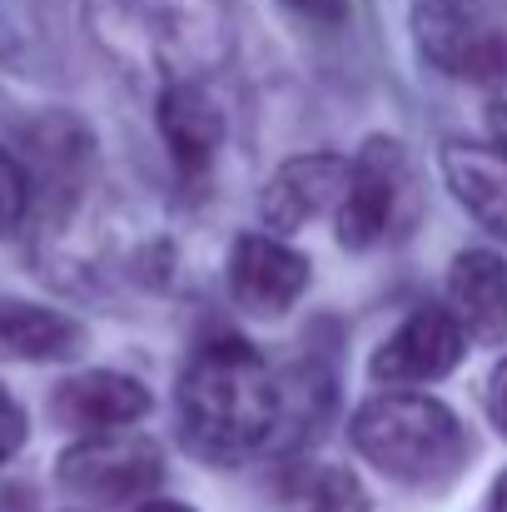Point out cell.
Wrapping results in <instances>:
<instances>
[{
  "instance_id": "obj_1",
  "label": "cell",
  "mask_w": 507,
  "mask_h": 512,
  "mask_svg": "<svg viewBox=\"0 0 507 512\" xmlns=\"http://www.w3.org/2000/svg\"><path fill=\"white\" fill-rule=\"evenodd\" d=\"M279 423V388L264 353L239 334H219L194 348L179 373V433L204 463H239L269 443Z\"/></svg>"
},
{
  "instance_id": "obj_2",
  "label": "cell",
  "mask_w": 507,
  "mask_h": 512,
  "mask_svg": "<svg viewBox=\"0 0 507 512\" xmlns=\"http://www.w3.org/2000/svg\"><path fill=\"white\" fill-rule=\"evenodd\" d=\"M85 20L110 60L160 85L204 80L234 50L224 0H85Z\"/></svg>"
},
{
  "instance_id": "obj_3",
  "label": "cell",
  "mask_w": 507,
  "mask_h": 512,
  "mask_svg": "<svg viewBox=\"0 0 507 512\" xmlns=\"http://www.w3.org/2000/svg\"><path fill=\"white\" fill-rule=\"evenodd\" d=\"M348 438L383 478L408 488H443L468 463V433L458 413L428 393L368 398L353 413Z\"/></svg>"
},
{
  "instance_id": "obj_4",
  "label": "cell",
  "mask_w": 507,
  "mask_h": 512,
  "mask_svg": "<svg viewBox=\"0 0 507 512\" xmlns=\"http://www.w3.org/2000/svg\"><path fill=\"white\" fill-rule=\"evenodd\" d=\"M165 468H160V448L130 428L115 433H90L75 448H65L60 458V483L75 498L105 503V508H125V503H145L160 488Z\"/></svg>"
},
{
  "instance_id": "obj_5",
  "label": "cell",
  "mask_w": 507,
  "mask_h": 512,
  "mask_svg": "<svg viewBox=\"0 0 507 512\" xmlns=\"http://www.w3.org/2000/svg\"><path fill=\"white\" fill-rule=\"evenodd\" d=\"M418 45L458 80L507 85V25L468 15L463 0H418Z\"/></svg>"
},
{
  "instance_id": "obj_6",
  "label": "cell",
  "mask_w": 507,
  "mask_h": 512,
  "mask_svg": "<svg viewBox=\"0 0 507 512\" xmlns=\"http://www.w3.org/2000/svg\"><path fill=\"white\" fill-rule=\"evenodd\" d=\"M408 189V160H403V145L398 140H383L373 135L353 165H348V189L338 199V244L343 249H368L388 234L393 214H398V199Z\"/></svg>"
},
{
  "instance_id": "obj_7",
  "label": "cell",
  "mask_w": 507,
  "mask_h": 512,
  "mask_svg": "<svg viewBox=\"0 0 507 512\" xmlns=\"http://www.w3.org/2000/svg\"><path fill=\"white\" fill-rule=\"evenodd\" d=\"M463 348H468V334H463L458 314L438 309V304H423L378 343L368 373H373V383H388V388L438 383L463 363Z\"/></svg>"
},
{
  "instance_id": "obj_8",
  "label": "cell",
  "mask_w": 507,
  "mask_h": 512,
  "mask_svg": "<svg viewBox=\"0 0 507 512\" xmlns=\"http://www.w3.org/2000/svg\"><path fill=\"white\" fill-rule=\"evenodd\" d=\"M229 294L244 314L259 319H279L289 314L304 289H309V259L289 244H279L274 234H239L229 249Z\"/></svg>"
},
{
  "instance_id": "obj_9",
  "label": "cell",
  "mask_w": 507,
  "mask_h": 512,
  "mask_svg": "<svg viewBox=\"0 0 507 512\" xmlns=\"http://www.w3.org/2000/svg\"><path fill=\"white\" fill-rule=\"evenodd\" d=\"M50 413L60 428H75V433H115V428H130L150 413V388L130 373H110V368H95V373H75L55 388L50 398Z\"/></svg>"
},
{
  "instance_id": "obj_10",
  "label": "cell",
  "mask_w": 507,
  "mask_h": 512,
  "mask_svg": "<svg viewBox=\"0 0 507 512\" xmlns=\"http://www.w3.org/2000/svg\"><path fill=\"white\" fill-rule=\"evenodd\" d=\"M348 189V160L338 155H299L289 165L269 174L264 194H259V219L274 234H294L299 224L319 219L334 199Z\"/></svg>"
},
{
  "instance_id": "obj_11",
  "label": "cell",
  "mask_w": 507,
  "mask_h": 512,
  "mask_svg": "<svg viewBox=\"0 0 507 512\" xmlns=\"http://www.w3.org/2000/svg\"><path fill=\"white\" fill-rule=\"evenodd\" d=\"M160 135L179 174H204L224 145V110L204 90V80H179L160 90Z\"/></svg>"
},
{
  "instance_id": "obj_12",
  "label": "cell",
  "mask_w": 507,
  "mask_h": 512,
  "mask_svg": "<svg viewBox=\"0 0 507 512\" xmlns=\"http://www.w3.org/2000/svg\"><path fill=\"white\" fill-rule=\"evenodd\" d=\"M448 299L463 334L478 343L507 339V259L493 249H463L448 269Z\"/></svg>"
},
{
  "instance_id": "obj_13",
  "label": "cell",
  "mask_w": 507,
  "mask_h": 512,
  "mask_svg": "<svg viewBox=\"0 0 507 512\" xmlns=\"http://www.w3.org/2000/svg\"><path fill=\"white\" fill-rule=\"evenodd\" d=\"M443 174H448V189L458 194V204L493 239H507V150L448 140L443 145Z\"/></svg>"
},
{
  "instance_id": "obj_14",
  "label": "cell",
  "mask_w": 507,
  "mask_h": 512,
  "mask_svg": "<svg viewBox=\"0 0 507 512\" xmlns=\"http://www.w3.org/2000/svg\"><path fill=\"white\" fill-rule=\"evenodd\" d=\"M80 348V324L40 309V304H0V353L25 358V363H50L70 358Z\"/></svg>"
},
{
  "instance_id": "obj_15",
  "label": "cell",
  "mask_w": 507,
  "mask_h": 512,
  "mask_svg": "<svg viewBox=\"0 0 507 512\" xmlns=\"http://www.w3.org/2000/svg\"><path fill=\"white\" fill-rule=\"evenodd\" d=\"M304 512H373L368 488L348 468H319L304 488Z\"/></svg>"
},
{
  "instance_id": "obj_16",
  "label": "cell",
  "mask_w": 507,
  "mask_h": 512,
  "mask_svg": "<svg viewBox=\"0 0 507 512\" xmlns=\"http://www.w3.org/2000/svg\"><path fill=\"white\" fill-rule=\"evenodd\" d=\"M25 204H30V184H25L20 165L0 150V234H15V229H20Z\"/></svg>"
},
{
  "instance_id": "obj_17",
  "label": "cell",
  "mask_w": 507,
  "mask_h": 512,
  "mask_svg": "<svg viewBox=\"0 0 507 512\" xmlns=\"http://www.w3.org/2000/svg\"><path fill=\"white\" fill-rule=\"evenodd\" d=\"M25 433H30V423H25V408L10 398V388L0 383V463H10L20 448H25Z\"/></svg>"
},
{
  "instance_id": "obj_18",
  "label": "cell",
  "mask_w": 507,
  "mask_h": 512,
  "mask_svg": "<svg viewBox=\"0 0 507 512\" xmlns=\"http://www.w3.org/2000/svg\"><path fill=\"white\" fill-rule=\"evenodd\" d=\"M289 10H299L304 20H319V25H343L348 20V0H284Z\"/></svg>"
},
{
  "instance_id": "obj_19",
  "label": "cell",
  "mask_w": 507,
  "mask_h": 512,
  "mask_svg": "<svg viewBox=\"0 0 507 512\" xmlns=\"http://www.w3.org/2000/svg\"><path fill=\"white\" fill-rule=\"evenodd\" d=\"M488 418H493V428L507 438V358L493 368V378H488Z\"/></svg>"
},
{
  "instance_id": "obj_20",
  "label": "cell",
  "mask_w": 507,
  "mask_h": 512,
  "mask_svg": "<svg viewBox=\"0 0 507 512\" xmlns=\"http://www.w3.org/2000/svg\"><path fill=\"white\" fill-rule=\"evenodd\" d=\"M488 130H493V145H498V150H507V100L488 105Z\"/></svg>"
},
{
  "instance_id": "obj_21",
  "label": "cell",
  "mask_w": 507,
  "mask_h": 512,
  "mask_svg": "<svg viewBox=\"0 0 507 512\" xmlns=\"http://www.w3.org/2000/svg\"><path fill=\"white\" fill-rule=\"evenodd\" d=\"M488 512H507V473L493 483V493H488Z\"/></svg>"
},
{
  "instance_id": "obj_22",
  "label": "cell",
  "mask_w": 507,
  "mask_h": 512,
  "mask_svg": "<svg viewBox=\"0 0 507 512\" xmlns=\"http://www.w3.org/2000/svg\"><path fill=\"white\" fill-rule=\"evenodd\" d=\"M140 512H194V508H184V503H165V498H145Z\"/></svg>"
}]
</instances>
